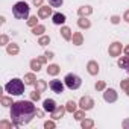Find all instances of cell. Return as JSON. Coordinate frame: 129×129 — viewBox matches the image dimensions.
<instances>
[{
  "label": "cell",
  "mask_w": 129,
  "mask_h": 129,
  "mask_svg": "<svg viewBox=\"0 0 129 129\" xmlns=\"http://www.w3.org/2000/svg\"><path fill=\"white\" fill-rule=\"evenodd\" d=\"M11 120L15 123V126L27 124L37 117V106L34 105V100H17L12 103L9 109Z\"/></svg>",
  "instance_id": "1"
},
{
  "label": "cell",
  "mask_w": 129,
  "mask_h": 129,
  "mask_svg": "<svg viewBox=\"0 0 129 129\" xmlns=\"http://www.w3.org/2000/svg\"><path fill=\"white\" fill-rule=\"evenodd\" d=\"M24 87H26L24 81H21L18 78H14L12 81H9L5 85V91L9 93L11 96H21L24 93Z\"/></svg>",
  "instance_id": "2"
},
{
  "label": "cell",
  "mask_w": 129,
  "mask_h": 129,
  "mask_svg": "<svg viewBox=\"0 0 129 129\" xmlns=\"http://www.w3.org/2000/svg\"><path fill=\"white\" fill-rule=\"evenodd\" d=\"M29 11H30V8L26 2H17L12 6V15L17 20H27L29 18Z\"/></svg>",
  "instance_id": "3"
},
{
  "label": "cell",
  "mask_w": 129,
  "mask_h": 129,
  "mask_svg": "<svg viewBox=\"0 0 129 129\" xmlns=\"http://www.w3.org/2000/svg\"><path fill=\"white\" fill-rule=\"evenodd\" d=\"M64 84H66V87L69 88V90H78V88H81V85H82V79H81V76H78L76 73H69V75H66V78H64Z\"/></svg>",
  "instance_id": "4"
},
{
  "label": "cell",
  "mask_w": 129,
  "mask_h": 129,
  "mask_svg": "<svg viewBox=\"0 0 129 129\" xmlns=\"http://www.w3.org/2000/svg\"><path fill=\"white\" fill-rule=\"evenodd\" d=\"M79 108L81 109H84V111H90V109H93L94 108V105H96V102H94V99L93 97H90V96H82L81 99H79Z\"/></svg>",
  "instance_id": "5"
},
{
  "label": "cell",
  "mask_w": 129,
  "mask_h": 129,
  "mask_svg": "<svg viewBox=\"0 0 129 129\" xmlns=\"http://www.w3.org/2000/svg\"><path fill=\"white\" fill-rule=\"evenodd\" d=\"M121 52H123V46H121L120 41H114V43H111L109 47H108V53H109V56H112V58L120 56Z\"/></svg>",
  "instance_id": "6"
},
{
  "label": "cell",
  "mask_w": 129,
  "mask_h": 129,
  "mask_svg": "<svg viewBox=\"0 0 129 129\" xmlns=\"http://www.w3.org/2000/svg\"><path fill=\"white\" fill-rule=\"evenodd\" d=\"M49 88H50L53 93H56V94H61V93H64L66 84H64L62 81H59V79H52V81L49 82Z\"/></svg>",
  "instance_id": "7"
},
{
  "label": "cell",
  "mask_w": 129,
  "mask_h": 129,
  "mask_svg": "<svg viewBox=\"0 0 129 129\" xmlns=\"http://www.w3.org/2000/svg\"><path fill=\"white\" fill-rule=\"evenodd\" d=\"M117 99H118V94L114 88H106L103 91V100L106 103H114V102H117Z\"/></svg>",
  "instance_id": "8"
},
{
  "label": "cell",
  "mask_w": 129,
  "mask_h": 129,
  "mask_svg": "<svg viewBox=\"0 0 129 129\" xmlns=\"http://www.w3.org/2000/svg\"><path fill=\"white\" fill-rule=\"evenodd\" d=\"M52 15H53V12H52V6L50 5H43V6L38 8V17L41 20H46V18H49Z\"/></svg>",
  "instance_id": "9"
},
{
  "label": "cell",
  "mask_w": 129,
  "mask_h": 129,
  "mask_svg": "<svg viewBox=\"0 0 129 129\" xmlns=\"http://www.w3.org/2000/svg\"><path fill=\"white\" fill-rule=\"evenodd\" d=\"M87 72H88V75H91V76H97V75H99V72H100L99 62H97V61H94V59L88 61V64H87Z\"/></svg>",
  "instance_id": "10"
},
{
  "label": "cell",
  "mask_w": 129,
  "mask_h": 129,
  "mask_svg": "<svg viewBox=\"0 0 129 129\" xmlns=\"http://www.w3.org/2000/svg\"><path fill=\"white\" fill-rule=\"evenodd\" d=\"M66 112H67L66 106L58 105V106H56V109H55L53 112H50V118H53V120H59V118H62V117H64V114H66Z\"/></svg>",
  "instance_id": "11"
},
{
  "label": "cell",
  "mask_w": 129,
  "mask_h": 129,
  "mask_svg": "<svg viewBox=\"0 0 129 129\" xmlns=\"http://www.w3.org/2000/svg\"><path fill=\"white\" fill-rule=\"evenodd\" d=\"M56 106H58V105H56V102H55L53 99H46V100L43 102V109H44L46 112H49V114L53 112V111L56 109Z\"/></svg>",
  "instance_id": "12"
},
{
  "label": "cell",
  "mask_w": 129,
  "mask_h": 129,
  "mask_svg": "<svg viewBox=\"0 0 129 129\" xmlns=\"http://www.w3.org/2000/svg\"><path fill=\"white\" fill-rule=\"evenodd\" d=\"M66 20H67V17L64 15V14H61V12H55V14L52 15V21H53V24H56V26H62L64 23H66Z\"/></svg>",
  "instance_id": "13"
},
{
  "label": "cell",
  "mask_w": 129,
  "mask_h": 129,
  "mask_svg": "<svg viewBox=\"0 0 129 129\" xmlns=\"http://www.w3.org/2000/svg\"><path fill=\"white\" fill-rule=\"evenodd\" d=\"M6 53L11 55V56L18 55V53H20V46H18L17 43H9V44L6 46Z\"/></svg>",
  "instance_id": "14"
},
{
  "label": "cell",
  "mask_w": 129,
  "mask_h": 129,
  "mask_svg": "<svg viewBox=\"0 0 129 129\" xmlns=\"http://www.w3.org/2000/svg\"><path fill=\"white\" fill-rule=\"evenodd\" d=\"M59 32H61V37L66 40V41H72V38H73V32H72V29H70L69 26H62Z\"/></svg>",
  "instance_id": "15"
},
{
  "label": "cell",
  "mask_w": 129,
  "mask_h": 129,
  "mask_svg": "<svg viewBox=\"0 0 129 129\" xmlns=\"http://www.w3.org/2000/svg\"><path fill=\"white\" fill-rule=\"evenodd\" d=\"M117 66H118L120 69H124V70L129 73V55H124V56L118 58V61H117Z\"/></svg>",
  "instance_id": "16"
},
{
  "label": "cell",
  "mask_w": 129,
  "mask_h": 129,
  "mask_svg": "<svg viewBox=\"0 0 129 129\" xmlns=\"http://www.w3.org/2000/svg\"><path fill=\"white\" fill-rule=\"evenodd\" d=\"M91 14H93V8L90 5H84V6H81L78 9V15L79 17H90Z\"/></svg>",
  "instance_id": "17"
},
{
  "label": "cell",
  "mask_w": 129,
  "mask_h": 129,
  "mask_svg": "<svg viewBox=\"0 0 129 129\" xmlns=\"http://www.w3.org/2000/svg\"><path fill=\"white\" fill-rule=\"evenodd\" d=\"M59 72H61V67L58 64H49V67H47V75L49 76H58Z\"/></svg>",
  "instance_id": "18"
},
{
  "label": "cell",
  "mask_w": 129,
  "mask_h": 129,
  "mask_svg": "<svg viewBox=\"0 0 129 129\" xmlns=\"http://www.w3.org/2000/svg\"><path fill=\"white\" fill-rule=\"evenodd\" d=\"M78 26H79V29H90L91 21L88 20V17H79L78 18Z\"/></svg>",
  "instance_id": "19"
},
{
  "label": "cell",
  "mask_w": 129,
  "mask_h": 129,
  "mask_svg": "<svg viewBox=\"0 0 129 129\" xmlns=\"http://www.w3.org/2000/svg\"><path fill=\"white\" fill-rule=\"evenodd\" d=\"M23 81H24L26 85H35V82H37L38 79H37V76H35V72H30V73H26V75H24V79H23Z\"/></svg>",
  "instance_id": "20"
},
{
  "label": "cell",
  "mask_w": 129,
  "mask_h": 129,
  "mask_svg": "<svg viewBox=\"0 0 129 129\" xmlns=\"http://www.w3.org/2000/svg\"><path fill=\"white\" fill-rule=\"evenodd\" d=\"M29 67H30V70H32V72H37V73H38V72L43 69V64L40 62V59H38V58H35V59H30Z\"/></svg>",
  "instance_id": "21"
},
{
  "label": "cell",
  "mask_w": 129,
  "mask_h": 129,
  "mask_svg": "<svg viewBox=\"0 0 129 129\" xmlns=\"http://www.w3.org/2000/svg\"><path fill=\"white\" fill-rule=\"evenodd\" d=\"M72 43H73L75 46H82V44H84V35H82V32H73Z\"/></svg>",
  "instance_id": "22"
},
{
  "label": "cell",
  "mask_w": 129,
  "mask_h": 129,
  "mask_svg": "<svg viewBox=\"0 0 129 129\" xmlns=\"http://www.w3.org/2000/svg\"><path fill=\"white\" fill-rule=\"evenodd\" d=\"M44 32H46V26L44 24H37V26L32 27V34L35 37H41V35H44Z\"/></svg>",
  "instance_id": "23"
},
{
  "label": "cell",
  "mask_w": 129,
  "mask_h": 129,
  "mask_svg": "<svg viewBox=\"0 0 129 129\" xmlns=\"http://www.w3.org/2000/svg\"><path fill=\"white\" fill-rule=\"evenodd\" d=\"M34 87H35V90H38V91H41V93H43V91H46V90H47V87H49V85H47V82H46L44 79H38V81L35 82V85H34Z\"/></svg>",
  "instance_id": "24"
},
{
  "label": "cell",
  "mask_w": 129,
  "mask_h": 129,
  "mask_svg": "<svg viewBox=\"0 0 129 129\" xmlns=\"http://www.w3.org/2000/svg\"><path fill=\"white\" fill-rule=\"evenodd\" d=\"M81 127L82 129H93L94 127V120L93 118H84L81 121Z\"/></svg>",
  "instance_id": "25"
},
{
  "label": "cell",
  "mask_w": 129,
  "mask_h": 129,
  "mask_svg": "<svg viewBox=\"0 0 129 129\" xmlns=\"http://www.w3.org/2000/svg\"><path fill=\"white\" fill-rule=\"evenodd\" d=\"M78 106H79V103H76L75 100H69V102L66 103V109H67V112H72V114L78 109Z\"/></svg>",
  "instance_id": "26"
},
{
  "label": "cell",
  "mask_w": 129,
  "mask_h": 129,
  "mask_svg": "<svg viewBox=\"0 0 129 129\" xmlns=\"http://www.w3.org/2000/svg\"><path fill=\"white\" fill-rule=\"evenodd\" d=\"M85 112H87V111H84V109H76V111L73 112V117H75V120H78V121H82V120L85 118Z\"/></svg>",
  "instance_id": "27"
},
{
  "label": "cell",
  "mask_w": 129,
  "mask_h": 129,
  "mask_svg": "<svg viewBox=\"0 0 129 129\" xmlns=\"http://www.w3.org/2000/svg\"><path fill=\"white\" fill-rule=\"evenodd\" d=\"M12 127H17L14 121L12 123L8 121V120H2V121H0V129H12Z\"/></svg>",
  "instance_id": "28"
},
{
  "label": "cell",
  "mask_w": 129,
  "mask_h": 129,
  "mask_svg": "<svg viewBox=\"0 0 129 129\" xmlns=\"http://www.w3.org/2000/svg\"><path fill=\"white\" fill-rule=\"evenodd\" d=\"M0 102H2V105L6 106V108H8V106L11 108L12 103H14V102H12V97H8V96H2V97H0Z\"/></svg>",
  "instance_id": "29"
},
{
  "label": "cell",
  "mask_w": 129,
  "mask_h": 129,
  "mask_svg": "<svg viewBox=\"0 0 129 129\" xmlns=\"http://www.w3.org/2000/svg\"><path fill=\"white\" fill-rule=\"evenodd\" d=\"M38 18H40L38 15H32V17H29V18H27V21H26V23H27V26H29V27L37 26V24H38Z\"/></svg>",
  "instance_id": "30"
},
{
  "label": "cell",
  "mask_w": 129,
  "mask_h": 129,
  "mask_svg": "<svg viewBox=\"0 0 129 129\" xmlns=\"http://www.w3.org/2000/svg\"><path fill=\"white\" fill-rule=\"evenodd\" d=\"M50 43V37L49 35H41V37H38V44L40 46H47Z\"/></svg>",
  "instance_id": "31"
},
{
  "label": "cell",
  "mask_w": 129,
  "mask_h": 129,
  "mask_svg": "<svg viewBox=\"0 0 129 129\" xmlns=\"http://www.w3.org/2000/svg\"><path fill=\"white\" fill-rule=\"evenodd\" d=\"M94 88H96L97 91H105V90H106V82H105V81H97V82L94 84Z\"/></svg>",
  "instance_id": "32"
},
{
  "label": "cell",
  "mask_w": 129,
  "mask_h": 129,
  "mask_svg": "<svg viewBox=\"0 0 129 129\" xmlns=\"http://www.w3.org/2000/svg\"><path fill=\"white\" fill-rule=\"evenodd\" d=\"M30 100H34V102H38L40 99H41V91H38V90H34V91H30Z\"/></svg>",
  "instance_id": "33"
},
{
  "label": "cell",
  "mask_w": 129,
  "mask_h": 129,
  "mask_svg": "<svg viewBox=\"0 0 129 129\" xmlns=\"http://www.w3.org/2000/svg\"><path fill=\"white\" fill-rule=\"evenodd\" d=\"M64 3V0H49V5L52 8H61Z\"/></svg>",
  "instance_id": "34"
},
{
  "label": "cell",
  "mask_w": 129,
  "mask_h": 129,
  "mask_svg": "<svg viewBox=\"0 0 129 129\" xmlns=\"http://www.w3.org/2000/svg\"><path fill=\"white\" fill-rule=\"evenodd\" d=\"M9 44V37L6 34H2L0 35V46H8Z\"/></svg>",
  "instance_id": "35"
},
{
  "label": "cell",
  "mask_w": 129,
  "mask_h": 129,
  "mask_svg": "<svg viewBox=\"0 0 129 129\" xmlns=\"http://www.w3.org/2000/svg\"><path fill=\"white\" fill-rule=\"evenodd\" d=\"M56 127V123H55V120L52 118V120H47V121H44V129H55Z\"/></svg>",
  "instance_id": "36"
},
{
  "label": "cell",
  "mask_w": 129,
  "mask_h": 129,
  "mask_svg": "<svg viewBox=\"0 0 129 129\" xmlns=\"http://www.w3.org/2000/svg\"><path fill=\"white\" fill-rule=\"evenodd\" d=\"M120 88H121L123 91H126V90L129 88V78H127V79H123V81L120 82Z\"/></svg>",
  "instance_id": "37"
},
{
  "label": "cell",
  "mask_w": 129,
  "mask_h": 129,
  "mask_svg": "<svg viewBox=\"0 0 129 129\" xmlns=\"http://www.w3.org/2000/svg\"><path fill=\"white\" fill-rule=\"evenodd\" d=\"M109 21H111L112 24H118V23L121 21V17H120V15H112V17L109 18Z\"/></svg>",
  "instance_id": "38"
},
{
  "label": "cell",
  "mask_w": 129,
  "mask_h": 129,
  "mask_svg": "<svg viewBox=\"0 0 129 129\" xmlns=\"http://www.w3.org/2000/svg\"><path fill=\"white\" fill-rule=\"evenodd\" d=\"M37 58H38V59H40V62H41V64H43V66H44V64H47V61H49V59H47V56H46V55H41V56H37Z\"/></svg>",
  "instance_id": "39"
},
{
  "label": "cell",
  "mask_w": 129,
  "mask_h": 129,
  "mask_svg": "<svg viewBox=\"0 0 129 129\" xmlns=\"http://www.w3.org/2000/svg\"><path fill=\"white\" fill-rule=\"evenodd\" d=\"M44 55H46V56H47V59H49V61H50V59H53V58H55V53H53V52H52V50H47V52H46V53H44Z\"/></svg>",
  "instance_id": "40"
},
{
  "label": "cell",
  "mask_w": 129,
  "mask_h": 129,
  "mask_svg": "<svg viewBox=\"0 0 129 129\" xmlns=\"http://www.w3.org/2000/svg\"><path fill=\"white\" fill-rule=\"evenodd\" d=\"M121 126H123V129H129V118H124L121 121Z\"/></svg>",
  "instance_id": "41"
},
{
  "label": "cell",
  "mask_w": 129,
  "mask_h": 129,
  "mask_svg": "<svg viewBox=\"0 0 129 129\" xmlns=\"http://www.w3.org/2000/svg\"><path fill=\"white\" fill-rule=\"evenodd\" d=\"M123 20H124L126 23H129V9L124 11V14H123Z\"/></svg>",
  "instance_id": "42"
},
{
  "label": "cell",
  "mask_w": 129,
  "mask_h": 129,
  "mask_svg": "<svg viewBox=\"0 0 129 129\" xmlns=\"http://www.w3.org/2000/svg\"><path fill=\"white\" fill-rule=\"evenodd\" d=\"M43 2H44V0H32V3H34L35 6H38V8L43 6Z\"/></svg>",
  "instance_id": "43"
},
{
  "label": "cell",
  "mask_w": 129,
  "mask_h": 129,
  "mask_svg": "<svg viewBox=\"0 0 129 129\" xmlns=\"http://www.w3.org/2000/svg\"><path fill=\"white\" fill-rule=\"evenodd\" d=\"M44 115V109H37V117H43Z\"/></svg>",
  "instance_id": "44"
},
{
  "label": "cell",
  "mask_w": 129,
  "mask_h": 129,
  "mask_svg": "<svg viewBox=\"0 0 129 129\" xmlns=\"http://www.w3.org/2000/svg\"><path fill=\"white\" fill-rule=\"evenodd\" d=\"M123 52H124V55H129V44L123 47Z\"/></svg>",
  "instance_id": "45"
},
{
  "label": "cell",
  "mask_w": 129,
  "mask_h": 129,
  "mask_svg": "<svg viewBox=\"0 0 129 129\" xmlns=\"http://www.w3.org/2000/svg\"><path fill=\"white\" fill-rule=\"evenodd\" d=\"M5 21H6V18H5V17H3V15H2V17H0V23H2V24H3V23H5Z\"/></svg>",
  "instance_id": "46"
},
{
  "label": "cell",
  "mask_w": 129,
  "mask_h": 129,
  "mask_svg": "<svg viewBox=\"0 0 129 129\" xmlns=\"http://www.w3.org/2000/svg\"><path fill=\"white\" fill-rule=\"evenodd\" d=\"M124 93H126V94H127V96H129V88H127V90H126V91H124Z\"/></svg>",
  "instance_id": "47"
}]
</instances>
